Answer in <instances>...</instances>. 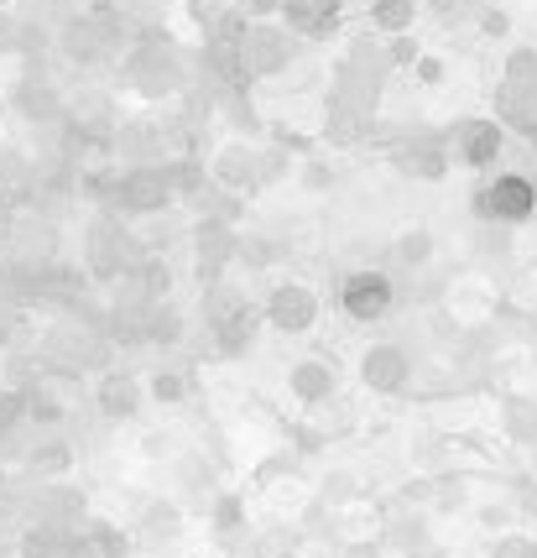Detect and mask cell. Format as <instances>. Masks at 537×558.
<instances>
[{
	"label": "cell",
	"instance_id": "cell-1",
	"mask_svg": "<svg viewBox=\"0 0 537 558\" xmlns=\"http://www.w3.org/2000/svg\"><path fill=\"white\" fill-rule=\"evenodd\" d=\"M475 215L486 225H527L537 215V183L527 172H496L475 194Z\"/></svg>",
	"mask_w": 537,
	"mask_h": 558
},
{
	"label": "cell",
	"instance_id": "cell-2",
	"mask_svg": "<svg viewBox=\"0 0 537 558\" xmlns=\"http://www.w3.org/2000/svg\"><path fill=\"white\" fill-rule=\"evenodd\" d=\"M110 198H115L121 215H162L172 204V178L162 162H131V168L115 178Z\"/></svg>",
	"mask_w": 537,
	"mask_h": 558
},
{
	"label": "cell",
	"instance_id": "cell-3",
	"mask_svg": "<svg viewBox=\"0 0 537 558\" xmlns=\"http://www.w3.org/2000/svg\"><path fill=\"white\" fill-rule=\"evenodd\" d=\"M241 52H245V69L251 78H288L293 69V32L288 26H271V22H251L241 37Z\"/></svg>",
	"mask_w": 537,
	"mask_h": 558
},
{
	"label": "cell",
	"instance_id": "cell-4",
	"mask_svg": "<svg viewBox=\"0 0 537 558\" xmlns=\"http://www.w3.org/2000/svg\"><path fill=\"white\" fill-rule=\"evenodd\" d=\"M449 142H454V157L464 168H490L501 157V146H507V125L496 116H464V121H454Z\"/></svg>",
	"mask_w": 537,
	"mask_h": 558
},
{
	"label": "cell",
	"instance_id": "cell-5",
	"mask_svg": "<svg viewBox=\"0 0 537 558\" xmlns=\"http://www.w3.org/2000/svg\"><path fill=\"white\" fill-rule=\"evenodd\" d=\"M340 308L355 324H376V318H387L391 314V277L387 271H350L344 277V288H340Z\"/></svg>",
	"mask_w": 537,
	"mask_h": 558
},
{
	"label": "cell",
	"instance_id": "cell-6",
	"mask_svg": "<svg viewBox=\"0 0 537 558\" xmlns=\"http://www.w3.org/2000/svg\"><path fill=\"white\" fill-rule=\"evenodd\" d=\"M267 318L282 329V335H303V329H314V324H318L314 288H303V282H282V288H271Z\"/></svg>",
	"mask_w": 537,
	"mask_h": 558
},
{
	"label": "cell",
	"instance_id": "cell-7",
	"mask_svg": "<svg viewBox=\"0 0 537 558\" xmlns=\"http://www.w3.org/2000/svg\"><path fill=\"white\" fill-rule=\"evenodd\" d=\"M209 183H220V189H256L261 183V162H256V151L245 142H230L220 146V157L209 162Z\"/></svg>",
	"mask_w": 537,
	"mask_h": 558
},
{
	"label": "cell",
	"instance_id": "cell-8",
	"mask_svg": "<svg viewBox=\"0 0 537 558\" xmlns=\"http://www.w3.org/2000/svg\"><path fill=\"white\" fill-rule=\"evenodd\" d=\"M402 376H407V355H402L396 344H381V350H370L366 355V387L391 391Z\"/></svg>",
	"mask_w": 537,
	"mask_h": 558
},
{
	"label": "cell",
	"instance_id": "cell-9",
	"mask_svg": "<svg viewBox=\"0 0 537 558\" xmlns=\"http://www.w3.org/2000/svg\"><path fill=\"white\" fill-rule=\"evenodd\" d=\"M417 22V0H370V26L381 37H402Z\"/></svg>",
	"mask_w": 537,
	"mask_h": 558
},
{
	"label": "cell",
	"instance_id": "cell-10",
	"mask_svg": "<svg viewBox=\"0 0 537 558\" xmlns=\"http://www.w3.org/2000/svg\"><path fill=\"white\" fill-rule=\"evenodd\" d=\"M69 558H121V537L110 533V527H89V533L69 548Z\"/></svg>",
	"mask_w": 537,
	"mask_h": 558
},
{
	"label": "cell",
	"instance_id": "cell-11",
	"mask_svg": "<svg viewBox=\"0 0 537 558\" xmlns=\"http://www.w3.org/2000/svg\"><path fill=\"white\" fill-rule=\"evenodd\" d=\"M501 78H507V84H522V89H537V48H512L507 52Z\"/></svg>",
	"mask_w": 537,
	"mask_h": 558
},
{
	"label": "cell",
	"instance_id": "cell-12",
	"mask_svg": "<svg viewBox=\"0 0 537 558\" xmlns=\"http://www.w3.org/2000/svg\"><path fill=\"white\" fill-rule=\"evenodd\" d=\"M293 387L303 391V397H324V391H334V376H329V365H297Z\"/></svg>",
	"mask_w": 537,
	"mask_h": 558
},
{
	"label": "cell",
	"instance_id": "cell-13",
	"mask_svg": "<svg viewBox=\"0 0 537 558\" xmlns=\"http://www.w3.org/2000/svg\"><path fill=\"white\" fill-rule=\"evenodd\" d=\"M136 408V381L131 376H110L105 381V413H131Z\"/></svg>",
	"mask_w": 537,
	"mask_h": 558
},
{
	"label": "cell",
	"instance_id": "cell-14",
	"mask_svg": "<svg viewBox=\"0 0 537 558\" xmlns=\"http://www.w3.org/2000/svg\"><path fill=\"white\" fill-rule=\"evenodd\" d=\"M396 251H402V262H407V267H423V262H428V251H434V241H428V230H413V235H402Z\"/></svg>",
	"mask_w": 537,
	"mask_h": 558
},
{
	"label": "cell",
	"instance_id": "cell-15",
	"mask_svg": "<svg viewBox=\"0 0 537 558\" xmlns=\"http://www.w3.org/2000/svg\"><path fill=\"white\" fill-rule=\"evenodd\" d=\"M480 32H486V37H507V32H512V16L496 11V5H480Z\"/></svg>",
	"mask_w": 537,
	"mask_h": 558
},
{
	"label": "cell",
	"instance_id": "cell-16",
	"mask_svg": "<svg viewBox=\"0 0 537 558\" xmlns=\"http://www.w3.org/2000/svg\"><path fill=\"white\" fill-rule=\"evenodd\" d=\"M22 43V26H16V16L11 11H0V52H11Z\"/></svg>",
	"mask_w": 537,
	"mask_h": 558
},
{
	"label": "cell",
	"instance_id": "cell-17",
	"mask_svg": "<svg viewBox=\"0 0 537 558\" xmlns=\"http://www.w3.org/2000/svg\"><path fill=\"white\" fill-rule=\"evenodd\" d=\"M303 183H308V189H329V183H334V172L324 168V162H314V168H303Z\"/></svg>",
	"mask_w": 537,
	"mask_h": 558
},
{
	"label": "cell",
	"instance_id": "cell-18",
	"mask_svg": "<svg viewBox=\"0 0 537 558\" xmlns=\"http://www.w3.org/2000/svg\"><path fill=\"white\" fill-rule=\"evenodd\" d=\"M151 391H157L162 402H178V391H183V381H178V376H157V381H151Z\"/></svg>",
	"mask_w": 537,
	"mask_h": 558
},
{
	"label": "cell",
	"instance_id": "cell-19",
	"mask_svg": "<svg viewBox=\"0 0 537 558\" xmlns=\"http://www.w3.org/2000/svg\"><path fill=\"white\" fill-rule=\"evenodd\" d=\"M522 136H527V146H533V151H537V121L527 125V131H522Z\"/></svg>",
	"mask_w": 537,
	"mask_h": 558
},
{
	"label": "cell",
	"instance_id": "cell-20",
	"mask_svg": "<svg viewBox=\"0 0 537 558\" xmlns=\"http://www.w3.org/2000/svg\"><path fill=\"white\" fill-rule=\"evenodd\" d=\"M464 5H490V0H460V11H464Z\"/></svg>",
	"mask_w": 537,
	"mask_h": 558
},
{
	"label": "cell",
	"instance_id": "cell-21",
	"mask_svg": "<svg viewBox=\"0 0 537 558\" xmlns=\"http://www.w3.org/2000/svg\"><path fill=\"white\" fill-rule=\"evenodd\" d=\"M11 5H22V0H0V11H11Z\"/></svg>",
	"mask_w": 537,
	"mask_h": 558
}]
</instances>
